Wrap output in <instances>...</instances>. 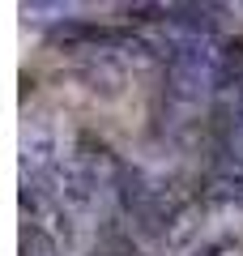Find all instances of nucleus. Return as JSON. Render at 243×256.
I'll return each instance as SVG.
<instances>
[{
    "mask_svg": "<svg viewBox=\"0 0 243 256\" xmlns=\"http://www.w3.org/2000/svg\"><path fill=\"white\" fill-rule=\"evenodd\" d=\"M98 256H132V239L120 235L116 226H107L102 239H98Z\"/></svg>",
    "mask_w": 243,
    "mask_h": 256,
    "instance_id": "nucleus-1",
    "label": "nucleus"
},
{
    "mask_svg": "<svg viewBox=\"0 0 243 256\" xmlns=\"http://www.w3.org/2000/svg\"><path fill=\"white\" fill-rule=\"evenodd\" d=\"M26 256H56V248L47 244L38 230H30V235H26Z\"/></svg>",
    "mask_w": 243,
    "mask_h": 256,
    "instance_id": "nucleus-2",
    "label": "nucleus"
}]
</instances>
